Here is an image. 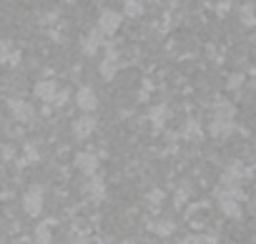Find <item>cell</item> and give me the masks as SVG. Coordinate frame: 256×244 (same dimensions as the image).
Masks as SVG:
<instances>
[{"label":"cell","mask_w":256,"mask_h":244,"mask_svg":"<svg viewBox=\"0 0 256 244\" xmlns=\"http://www.w3.org/2000/svg\"><path fill=\"white\" fill-rule=\"evenodd\" d=\"M118 23H120V16L118 13H103L100 16V21H98V28L103 31V33H113L116 28H118Z\"/></svg>","instance_id":"obj_1"},{"label":"cell","mask_w":256,"mask_h":244,"mask_svg":"<svg viewBox=\"0 0 256 244\" xmlns=\"http://www.w3.org/2000/svg\"><path fill=\"white\" fill-rule=\"evenodd\" d=\"M76 101H78V106H80L83 111H93V108L98 106V98L93 96V91H90V88H83V91L78 93V98H76Z\"/></svg>","instance_id":"obj_2"},{"label":"cell","mask_w":256,"mask_h":244,"mask_svg":"<svg viewBox=\"0 0 256 244\" xmlns=\"http://www.w3.org/2000/svg\"><path fill=\"white\" fill-rule=\"evenodd\" d=\"M90 129H93V118H83L80 124H76V131H80L78 136H88L86 131H90Z\"/></svg>","instance_id":"obj_3"},{"label":"cell","mask_w":256,"mask_h":244,"mask_svg":"<svg viewBox=\"0 0 256 244\" xmlns=\"http://www.w3.org/2000/svg\"><path fill=\"white\" fill-rule=\"evenodd\" d=\"M126 11H128V16H141L144 6L141 3H126Z\"/></svg>","instance_id":"obj_4"},{"label":"cell","mask_w":256,"mask_h":244,"mask_svg":"<svg viewBox=\"0 0 256 244\" xmlns=\"http://www.w3.org/2000/svg\"><path fill=\"white\" fill-rule=\"evenodd\" d=\"M80 164H83L86 169H93V164H96V161H93V159H88V156H80Z\"/></svg>","instance_id":"obj_5"}]
</instances>
